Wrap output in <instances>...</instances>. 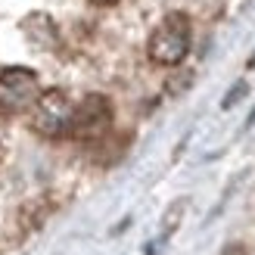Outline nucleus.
Here are the masks:
<instances>
[{
  "instance_id": "1",
  "label": "nucleus",
  "mask_w": 255,
  "mask_h": 255,
  "mask_svg": "<svg viewBox=\"0 0 255 255\" xmlns=\"http://www.w3.org/2000/svg\"><path fill=\"white\" fill-rule=\"evenodd\" d=\"M190 47H193V25H190L187 12H168L149 34L146 56L156 62V66L174 69L187 59Z\"/></svg>"
},
{
  "instance_id": "2",
  "label": "nucleus",
  "mask_w": 255,
  "mask_h": 255,
  "mask_svg": "<svg viewBox=\"0 0 255 255\" xmlns=\"http://www.w3.org/2000/svg\"><path fill=\"white\" fill-rule=\"evenodd\" d=\"M31 112V128L41 137L47 140H59V137H69V128H72V116H75V103L66 91H41V97L34 100Z\"/></svg>"
},
{
  "instance_id": "3",
  "label": "nucleus",
  "mask_w": 255,
  "mask_h": 255,
  "mask_svg": "<svg viewBox=\"0 0 255 255\" xmlns=\"http://www.w3.org/2000/svg\"><path fill=\"white\" fill-rule=\"evenodd\" d=\"M37 97H41V78L34 69L6 66L0 72V112H6V116L28 112Z\"/></svg>"
},
{
  "instance_id": "4",
  "label": "nucleus",
  "mask_w": 255,
  "mask_h": 255,
  "mask_svg": "<svg viewBox=\"0 0 255 255\" xmlns=\"http://www.w3.org/2000/svg\"><path fill=\"white\" fill-rule=\"evenodd\" d=\"M109 125H112V103L103 94H91V97H84L81 103L75 106L69 137L97 140V137H103L109 131Z\"/></svg>"
},
{
  "instance_id": "5",
  "label": "nucleus",
  "mask_w": 255,
  "mask_h": 255,
  "mask_svg": "<svg viewBox=\"0 0 255 255\" xmlns=\"http://www.w3.org/2000/svg\"><path fill=\"white\" fill-rule=\"evenodd\" d=\"M184 212H187V199H174L171 206H168V212H165V218H162V237H168V234L177 231V224H181Z\"/></svg>"
},
{
  "instance_id": "6",
  "label": "nucleus",
  "mask_w": 255,
  "mask_h": 255,
  "mask_svg": "<svg viewBox=\"0 0 255 255\" xmlns=\"http://www.w3.org/2000/svg\"><path fill=\"white\" fill-rule=\"evenodd\" d=\"M190 84H193V72H181V75H174V78H168V94L181 97Z\"/></svg>"
},
{
  "instance_id": "7",
  "label": "nucleus",
  "mask_w": 255,
  "mask_h": 255,
  "mask_svg": "<svg viewBox=\"0 0 255 255\" xmlns=\"http://www.w3.org/2000/svg\"><path fill=\"white\" fill-rule=\"evenodd\" d=\"M243 94H246V84H243V81H240V84H234V91H231V94H227V100H224V103H221V106H224V109H231V106H234V103H237V100H240V97H243Z\"/></svg>"
},
{
  "instance_id": "8",
  "label": "nucleus",
  "mask_w": 255,
  "mask_h": 255,
  "mask_svg": "<svg viewBox=\"0 0 255 255\" xmlns=\"http://www.w3.org/2000/svg\"><path fill=\"white\" fill-rule=\"evenodd\" d=\"M218 255H249V252H246V246H243V243H227Z\"/></svg>"
},
{
  "instance_id": "9",
  "label": "nucleus",
  "mask_w": 255,
  "mask_h": 255,
  "mask_svg": "<svg viewBox=\"0 0 255 255\" xmlns=\"http://www.w3.org/2000/svg\"><path fill=\"white\" fill-rule=\"evenodd\" d=\"M6 156V131H3V125H0V159Z\"/></svg>"
},
{
  "instance_id": "10",
  "label": "nucleus",
  "mask_w": 255,
  "mask_h": 255,
  "mask_svg": "<svg viewBox=\"0 0 255 255\" xmlns=\"http://www.w3.org/2000/svg\"><path fill=\"white\" fill-rule=\"evenodd\" d=\"M91 3H97V6H109V3H119V0H91Z\"/></svg>"
}]
</instances>
